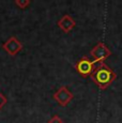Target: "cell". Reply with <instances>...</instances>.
Instances as JSON below:
<instances>
[{"label":"cell","mask_w":122,"mask_h":123,"mask_svg":"<svg viewBox=\"0 0 122 123\" xmlns=\"http://www.w3.org/2000/svg\"><path fill=\"white\" fill-rule=\"evenodd\" d=\"M90 77L98 88L105 90L117 79V74L108 65H106L104 62H101L97 68H94V71Z\"/></svg>","instance_id":"obj_1"},{"label":"cell","mask_w":122,"mask_h":123,"mask_svg":"<svg viewBox=\"0 0 122 123\" xmlns=\"http://www.w3.org/2000/svg\"><path fill=\"white\" fill-rule=\"evenodd\" d=\"M94 64L93 60H90L87 57H83L80 58L75 64V68H76V72L80 75L81 77H89L91 76V74L94 71Z\"/></svg>","instance_id":"obj_2"},{"label":"cell","mask_w":122,"mask_h":123,"mask_svg":"<svg viewBox=\"0 0 122 123\" xmlns=\"http://www.w3.org/2000/svg\"><path fill=\"white\" fill-rule=\"evenodd\" d=\"M90 55L93 59V62H104V60H106L108 57L111 55V51L108 47L106 46L104 43L98 42V43L93 47L90 50Z\"/></svg>","instance_id":"obj_3"},{"label":"cell","mask_w":122,"mask_h":123,"mask_svg":"<svg viewBox=\"0 0 122 123\" xmlns=\"http://www.w3.org/2000/svg\"><path fill=\"white\" fill-rule=\"evenodd\" d=\"M53 98H54V100L59 104V106L65 107L74 98V94L67 89V86H62L53 94Z\"/></svg>","instance_id":"obj_4"},{"label":"cell","mask_w":122,"mask_h":123,"mask_svg":"<svg viewBox=\"0 0 122 123\" xmlns=\"http://www.w3.org/2000/svg\"><path fill=\"white\" fill-rule=\"evenodd\" d=\"M23 43L18 39H16L15 37H11L2 44V48L6 51V54L10 56H16L19 51H22L23 49Z\"/></svg>","instance_id":"obj_5"},{"label":"cell","mask_w":122,"mask_h":123,"mask_svg":"<svg viewBox=\"0 0 122 123\" xmlns=\"http://www.w3.org/2000/svg\"><path fill=\"white\" fill-rule=\"evenodd\" d=\"M57 25H58V27L64 32V33H69L70 31H72V30L75 28L76 22H75V19L72 17L71 15L65 14V15H63L62 17L58 20Z\"/></svg>","instance_id":"obj_6"},{"label":"cell","mask_w":122,"mask_h":123,"mask_svg":"<svg viewBox=\"0 0 122 123\" xmlns=\"http://www.w3.org/2000/svg\"><path fill=\"white\" fill-rule=\"evenodd\" d=\"M14 3H15V6H18L19 9L25 10V9H27L28 6H30L31 1H30V0H15V1H14Z\"/></svg>","instance_id":"obj_7"},{"label":"cell","mask_w":122,"mask_h":123,"mask_svg":"<svg viewBox=\"0 0 122 123\" xmlns=\"http://www.w3.org/2000/svg\"><path fill=\"white\" fill-rule=\"evenodd\" d=\"M47 123H64V122H63V120L61 119L58 115H55L54 117H51L50 119L48 120Z\"/></svg>","instance_id":"obj_8"},{"label":"cell","mask_w":122,"mask_h":123,"mask_svg":"<svg viewBox=\"0 0 122 123\" xmlns=\"http://www.w3.org/2000/svg\"><path fill=\"white\" fill-rule=\"evenodd\" d=\"M6 102H8V98H6V95H4L2 92H0V110L4 107V105L6 104Z\"/></svg>","instance_id":"obj_9"}]
</instances>
